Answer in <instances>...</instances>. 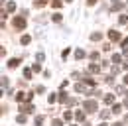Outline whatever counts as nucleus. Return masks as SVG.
<instances>
[{"label": "nucleus", "mask_w": 128, "mask_h": 126, "mask_svg": "<svg viewBox=\"0 0 128 126\" xmlns=\"http://www.w3.org/2000/svg\"><path fill=\"white\" fill-rule=\"evenodd\" d=\"M124 83H126V85H128V75H126V77H124Z\"/></svg>", "instance_id": "27"}, {"label": "nucleus", "mask_w": 128, "mask_h": 126, "mask_svg": "<svg viewBox=\"0 0 128 126\" xmlns=\"http://www.w3.org/2000/svg\"><path fill=\"white\" fill-rule=\"evenodd\" d=\"M112 100H114L112 94H106V96H104V102H106V104H112Z\"/></svg>", "instance_id": "10"}, {"label": "nucleus", "mask_w": 128, "mask_h": 126, "mask_svg": "<svg viewBox=\"0 0 128 126\" xmlns=\"http://www.w3.org/2000/svg\"><path fill=\"white\" fill-rule=\"evenodd\" d=\"M122 47H124V49H128V38H124V40H122Z\"/></svg>", "instance_id": "23"}, {"label": "nucleus", "mask_w": 128, "mask_h": 126, "mask_svg": "<svg viewBox=\"0 0 128 126\" xmlns=\"http://www.w3.org/2000/svg\"><path fill=\"white\" fill-rule=\"evenodd\" d=\"M112 61L118 63V61H120V55H118V53H116V55H112Z\"/></svg>", "instance_id": "24"}, {"label": "nucleus", "mask_w": 128, "mask_h": 126, "mask_svg": "<svg viewBox=\"0 0 128 126\" xmlns=\"http://www.w3.org/2000/svg\"><path fill=\"white\" fill-rule=\"evenodd\" d=\"M53 22H61V14H53Z\"/></svg>", "instance_id": "19"}, {"label": "nucleus", "mask_w": 128, "mask_h": 126, "mask_svg": "<svg viewBox=\"0 0 128 126\" xmlns=\"http://www.w3.org/2000/svg\"><path fill=\"white\" fill-rule=\"evenodd\" d=\"M32 71H34V69H24V77H26V79H32Z\"/></svg>", "instance_id": "8"}, {"label": "nucleus", "mask_w": 128, "mask_h": 126, "mask_svg": "<svg viewBox=\"0 0 128 126\" xmlns=\"http://www.w3.org/2000/svg\"><path fill=\"white\" fill-rule=\"evenodd\" d=\"M126 22H128V16H126V14L120 16V24H126Z\"/></svg>", "instance_id": "20"}, {"label": "nucleus", "mask_w": 128, "mask_h": 126, "mask_svg": "<svg viewBox=\"0 0 128 126\" xmlns=\"http://www.w3.org/2000/svg\"><path fill=\"white\" fill-rule=\"evenodd\" d=\"M85 108H87V112H95L96 110V102L95 100H87V102H85Z\"/></svg>", "instance_id": "2"}, {"label": "nucleus", "mask_w": 128, "mask_h": 126, "mask_svg": "<svg viewBox=\"0 0 128 126\" xmlns=\"http://www.w3.org/2000/svg\"><path fill=\"white\" fill-rule=\"evenodd\" d=\"M75 116H77V120H83V118H85V114H83L81 110H79V112H77V114H75Z\"/></svg>", "instance_id": "21"}, {"label": "nucleus", "mask_w": 128, "mask_h": 126, "mask_svg": "<svg viewBox=\"0 0 128 126\" xmlns=\"http://www.w3.org/2000/svg\"><path fill=\"white\" fill-rule=\"evenodd\" d=\"M16 10V4L14 2H8V6H6V12H14Z\"/></svg>", "instance_id": "5"}, {"label": "nucleus", "mask_w": 128, "mask_h": 126, "mask_svg": "<svg viewBox=\"0 0 128 126\" xmlns=\"http://www.w3.org/2000/svg\"><path fill=\"white\" fill-rule=\"evenodd\" d=\"M67 2H71V0H67Z\"/></svg>", "instance_id": "31"}, {"label": "nucleus", "mask_w": 128, "mask_h": 126, "mask_svg": "<svg viewBox=\"0 0 128 126\" xmlns=\"http://www.w3.org/2000/svg\"><path fill=\"white\" fill-rule=\"evenodd\" d=\"M42 122H44V116H38L36 118V126H42Z\"/></svg>", "instance_id": "16"}, {"label": "nucleus", "mask_w": 128, "mask_h": 126, "mask_svg": "<svg viewBox=\"0 0 128 126\" xmlns=\"http://www.w3.org/2000/svg\"><path fill=\"white\" fill-rule=\"evenodd\" d=\"M53 126H63V124H61V120H53Z\"/></svg>", "instance_id": "25"}, {"label": "nucleus", "mask_w": 128, "mask_h": 126, "mask_svg": "<svg viewBox=\"0 0 128 126\" xmlns=\"http://www.w3.org/2000/svg\"><path fill=\"white\" fill-rule=\"evenodd\" d=\"M108 38H110L112 42H118V40H120V34H118L116 30H110L108 32Z\"/></svg>", "instance_id": "3"}, {"label": "nucleus", "mask_w": 128, "mask_h": 126, "mask_svg": "<svg viewBox=\"0 0 128 126\" xmlns=\"http://www.w3.org/2000/svg\"><path fill=\"white\" fill-rule=\"evenodd\" d=\"M120 110H122V106H120V104H114V106H112V112H114V114H118Z\"/></svg>", "instance_id": "13"}, {"label": "nucleus", "mask_w": 128, "mask_h": 126, "mask_svg": "<svg viewBox=\"0 0 128 126\" xmlns=\"http://www.w3.org/2000/svg\"><path fill=\"white\" fill-rule=\"evenodd\" d=\"M20 110H22V112H32L34 106H32V104H22V106H20Z\"/></svg>", "instance_id": "4"}, {"label": "nucleus", "mask_w": 128, "mask_h": 126, "mask_svg": "<svg viewBox=\"0 0 128 126\" xmlns=\"http://www.w3.org/2000/svg\"><path fill=\"white\" fill-rule=\"evenodd\" d=\"M30 40H32L30 36H24V38H22V46H28V44H30Z\"/></svg>", "instance_id": "11"}, {"label": "nucleus", "mask_w": 128, "mask_h": 126, "mask_svg": "<svg viewBox=\"0 0 128 126\" xmlns=\"http://www.w3.org/2000/svg\"><path fill=\"white\" fill-rule=\"evenodd\" d=\"M46 2H48V0H34V6H36V8H42Z\"/></svg>", "instance_id": "6"}, {"label": "nucleus", "mask_w": 128, "mask_h": 126, "mask_svg": "<svg viewBox=\"0 0 128 126\" xmlns=\"http://www.w3.org/2000/svg\"><path fill=\"white\" fill-rule=\"evenodd\" d=\"M73 126H75V124H73Z\"/></svg>", "instance_id": "33"}, {"label": "nucleus", "mask_w": 128, "mask_h": 126, "mask_svg": "<svg viewBox=\"0 0 128 126\" xmlns=\"http://www.w3.org/2000/svg\"><path fill=\"white\" fill-rule=\"evenodd\" d=\"M100 38H102V36H100L98 32H95V34H91V40H93V42H96V40H100Z\"/></svg>", "instance_id": "9"}, {"label": "nucleus", "mask_w": 128, "mask_h": 126, "mask_svg": "<svg viewBox=\"0 0 128 126\" xmlns=\"http://www.w3.org/2000/svg\"><path fill=\"white\" fill-rule=\"evenodd\" d=\"M18 122H20V124L26 122V116H24V114H18Z\"/></svg>", "instance_id": "18"}, {"label": "nucleus", "mask_w": 128, "mask_h": 126, "mask_svg": "<svg viewBox=\"0 0 128 126\" xmlns=\"http://www.w3.org/2000/svg\"><path fill=\"white\" fill-rule=\"evenodd\" d=\"M91 71H93V73H98V71H100V67H98L96 63H93V65H91Z\"/></svg>", "instance_id": "12"}, {"label": "nucleus", "mask_w": 128, "mask_h": 126, "mask_svg": "<svg viewBox=\"0 0 128 126\" xmlns=\"http://www.w3.org/2000/svg\"><path fill=\"white\" fill-rule=\"evenodd\" d=\"M51 6H53V8H59V6H61V0H51Z\"/></svg>", "instance_id": "14"}, {"label": "nucleus", "mask_w": 128, "mask_h": 126, "mask_svg": "<svg viewBox=\"0 0 128 126\" xmlns=\"http://www.w3.org/2000/svg\"><path fill=\"white\" fill-rule=\"evenodd\" d=\"M75 57H77V59H83V57H85V51H83V49H77V51H75Z\"/></svg>", "instance_id": "7"}, {"label": "nucleus", "mask_w": 128, "mask_h": 126, "mask_svg": "<svg viewBox=\"0 0 128 126\" xmlns=\"http://www.w3.org/2000/svg\"><path fill=\"white\" fill-rule=\"evenodd\" d=\"M87 4H89V6H93V4H96V0H87Z\"/></svg>", "instance_id": "26"}, {"label": "nucleus", "mask_w": 128, "mask_h": 126, "mask_svg": "<svg viewBox=\"0 0 128 126\" xmlns=\"http://www.w3.org/2000/svg\"><path fill=\"white\" fill-rule=\"evenodd\" d=\"M124 69H128V63H124Z\"/></svg>", "instance_id": "29"}, {"label": "nucleus", "mask_w": 128, "mask_h": 126, "mask_svg": "<svg viewBox=\"0 0 128 126\" xmlns=\"http://www.w3.org/2000/svg\"><path fill=\"white\" fill-rule=\"evenodd\" d=\"M85 126H89V124H85Z\"/></svg>", "instance_id": "32"}, {"label": "nucleus", "mask_w": 128, "mask_h": 126, "mask_svg": "<svg viewBox=\"0 0 128 126\" xmlns=\"http://www.w3.org/2000/svg\"><path fill=\"white\" fill-rule=\"evenodd\" d=\"M59 100H61V102H67V94L61 93V94H59Z\"/></svg>", "instance_id": "17"}, {"label": "nucleus", "mask_w": 128, "mask_h": 126, "mask_svg": "<svg viewBox=\"0 0 128 126\" xmlns=\"http://www.w3.org/2000/svg\"><path fill=\"white\" fill-rule=\"evenodd\" d=\"M102 49H104V51H110L112 46H110V44H104V46H102Z\"/></svg>", "instance_id": "22"}, {"label": "nucleus", "mask_w": 128, "mask_h": 126, "mask_svg": "<svg viewBox=\"0 0 128 126\" xmlns=\"http://www.w3.org/2000/svg\"><path fill=\"white\" fill-rule=\"evenodd\" d=\"M8 65H10L12 69H14V67H18V59H10V63H8Z\"/></svg>", "instance_id": "15"}, {"label": "nucleus", "mask_w": 128, "mask_h": 126, "mask_svg": "<svg viewBox=\"0 0 128 126\" xmlns=\"http://www.w3.org/2000/svg\"><path fill=\"white\" fill-rule=\"evenodd\" d=\"M114 126H122V122H116V124H114Z\"/></svg>", "instance_id": "28"}, {"label": "nucleus", "mask_w": 128, "mask_h": 126, "mask_svg": "<svg viewBox=\"0 0 128 126\" xmlns=\"http://www.w3.org/2000/svg\"><path fill=\"white\" fill-rule=\"evenodd\" d=\"M98 126H106V124H98Z\"/></svg>", "instance_id": "30"}, {"label": "nucleus", "mask_w": 128, "mask_h": 126, "mask_svg": "<svg viewBox=\"0 0 128 126\" xmlns=\"http://www.w3.org/2000/svg\"><path fill=\"white\" fill-rule=\"evenodd\" d=\"M14 26H16V28H20V30H24V28H26V20H24V16L14 18Z\"/></svg>", "instance_id": "1"}]
</instances>
